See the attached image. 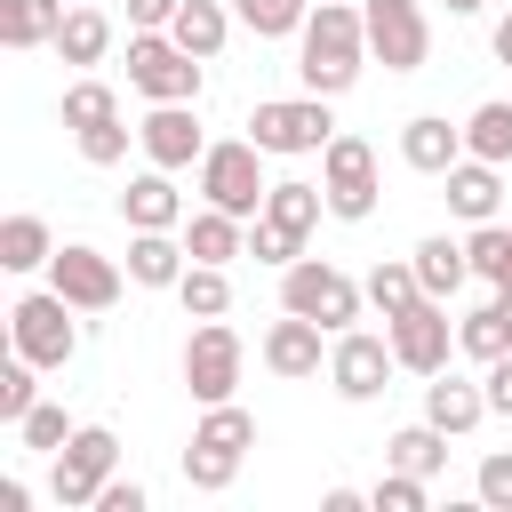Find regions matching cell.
<instances>
[{
	"label": "cell",
	"mask_w": 512,
	"mask_h": 512,
	"mask_svg": "<svg viewBox=\"0 0 512 512\" xmlns=\"http://www.w3.org/2000/svg\"><path fill=\"white\" fill-rule=\"evenodd\" d=\"M296 40H304V48H296V72H304L312 96H344V88L360 80V64H368V16L344 8V0H320Z\"/></svg>",
	"instance_id": "cell-1"
},
{
	"label": "cell",
	"mask_w": 512,
	"mask_h": 512,
	"mask_svg": "<svg viewBox=\"0 0 512 512\" xmlns=\"http://www.w3.org/2000/svg\"><path fill=\"white\" fill-rule=\"evenodd\" d=\"M360 304H368V288H360L352 272H336L328 256H296V264L280 272V312H304V320H320L328 336H344V328L360 320Z\"/></svg>",
	"instance_id": "cell-2"
},
{
	"label": "cell",
	"mask_w": 512,
	"mask_h": 512,
	"mask_svg": "<svg viewBox=\"0 0 512 512\" xmlns=\"http://www.w3.org/2000/svg\"><path fill=\"white\" fill-rule=\"evenodd\" d=\"M248 448H256V416L232 408V400H216V408L200 416L192 448H184V480H192L200 496H224V488L240 480V456H248Z\"/></svg>",
	"instance_id": "cell-3"
},
{
	"label": "cell",
	"mask_w": 512,
	"mask_h": 512,
	"mask_svg": "<svg viewBox=\"0 0 512 512\" xmlns=\"http://www.w3.org/2000/svg\"><path fill=\"white\" fill-rule=\"evenodd\" d=\"M264 144L256 136H232V144H208L200 152V200L208 208H232V216H264Z\"/></svg>",
	"instance_id": "cell-4"
},
{
	"label": "cell",
	"mask_w": 512,
	"mask_h": 512,
	"mask_svg": "<svg viewBox=\"0 0 512 512\" xmlns=\"http://www.w3.org/2000/svg\"><path fill=\"white\" fill-rule=\"evenodd\" d=\"M120 472V440L104 432V424H80L64 448H56V472H48V496L64 504V512H96V496H104V480Z\"/></svg>",
	"instance_id": "cell-5"
},
{
	"label": "cell",
	"mask_w": 512,
	"mask_h": 512,
	"mask_svg": "<svg viewBox=\"0 0 512 512\" xmlns=\"http://www.w3.org/2000/svg\"><path fill=\"white\" fill-rule=\"evenodd\" d=\"M128 88L152 104H192L200 96V56L176 48V32H128Z\"/></svg>",
	"instance_id": "cell-6"
},
{
	"label": "cell",
	"mask_w": 512,
	"mask_h": 512,
	"mask_svg": "<svg viewBox=\"0 0 512 512\" xmlns=\"http://www.w3.org/2000/svg\"><path fill=\"white\" fill-rule=\"evenodd\" d=\"M80 304H64L56 288H40V296H16V312H8V344L32 360V368H64L72 352H80V320H72Z\"/></svg>",
	"instance_id": "cell-7"
},
{
	"label": "cell",
	"mask_w": 512,
	"mask_h": 512,
	"mask_svg": "<svg viewBox=\"0 0 512 512\" xmlns=\"http://www.w3.org/2000/svg\"><path fill=\"white\" fill-rule=\"evenodd\" d=\"M240 368H248V352H240V328H224V320H200V328L184 336V392H192L200 408L232 400V392H240Z\"/></svg>",
	"instance_id": "cell-8"
},
{
	"label": "cell",
	"mask_w": 512,
	"mask_h": 512,
	"mask_svg": "<svg viewBox=\"0 0 512 512\" xmlns=\"http://www.w3.org/2000/svg\"><path fill=\"white\" fill-rule=\"evenodd\" d=\"M248 136L264 144V152H328V136H336V120H328V96H280V104H256L248 112Z\"/></svg>",
	"instance_id": "cell-9"
},
{
	"label": "cell",
	"mask_w": 512,
	"mask_h": 512,
	"mask_svg": "<svg viewBox=\"0 0 512 512\" xmlns=\"http://www.w3.org/2000/svg\"><path fill=\"white\" fill-rule=\"evenodd\" d=\"M320 192H328V216H344V224H360V216H376V152L360 144V136H328V152H320Z\"/></svg>",
	"instance_id": "cell-10"
},
{
	"label": "cell",
	"mask_w": 512,
	"mask_h": 512,
	"mask_svg": "<svg viewBox=\"0 0 512 512\" xmlns=\"http://www.w3.org/2000/svg\"><path fill=\"white\" fill-rule=\"evenodd\" d=\"M384 336H392V352H400L408 376H440L448 352H456V328H448V304H440V296H416L408 312H392Z\"/></svg>",
	"instance_id": "cell-11"
},
{
	"label": "cell",
	"mask_w": 512,
	"mask_h": 512,
	"mask_svg": "<svg viewBox=\"0 0 512 512\" xmlns=\"http://www.w3.org/2000/svg\"><path fill=\"white\" fill-rule=\"evenodd\" d=\"M48 288H56L64 304H80V312H112V304H120V264H112L104 248H88V240H64V248L48 256Z\"/></svg>",
	"instance_id": "cell-12"
},
{
	"label": "cell",
	"mask_w": 512,
	"mask_h": 512,
	"mask_svg": "<svg viewBox=\"0 0 512 512\" xmlns=\"http://www.w3.org/2000/svg\"><path fill=\"white\" fill-rule=\"evenodd\" d=\"M368 56H384V72H416L432 56V24L416 0H368Z\"/></svg>",
	"instance_id": "cell-13"
},
{
	"label": "cell",
	"mask_w": 512,
	"mask_h": 512,
	"mask_svg": "<svg viewBox=\"0 0 512 512\" xmlns=\"http://www.w3.org/2000/svg\"><path fill=\"white\" fill-rule=\"evenodd\" d=\"M392 368H400V352H392V336H368V328H344V336L328 344V384H336L344 400H376Z\"/></svg>",
	"instance_id": "cell-14"
},
{
	"label": "cell",
	"mask_w": 512,
	"mask_h": 512,
	"mask_svg": "<svg viewBox=\"0 0 512 512\" xmlns=\"http://www.w3.org/2000/svg\"><path fill=\"white\" fill-rule=\"evenodd\" d=\"M136 144H144V160H152V168H200V152H208V136H200V120H192V104H152V112H144V128H136Z\"/></svg>",
	"instance_id": "cell-15"
},
{
	"label": "cell",
	"mask_w": 512,
	"mask_h": 512,
	"mask_svg": "<svg viewBox=\"0 0 512 512\" xmlns=\"http://www.w3.org/2000/svg\"><path fill=\"white\" fill-rule=\"evenodd\" d=\"M120 216H128V232H176V224H184L176 168H144V176H128V192H120Z\"/></svg>",
	"instance_id": "cell-16"
},
{
	"label": "cell",
	"mask_w": 512,
	"mask_h": 512,
	"mask_svg": "<svg viewBox=\"0 0 512 512\" xmlns=\"http://www.w3.org/2000/svg\"><path fill=\"white\" fill-rule=\"evenodd\" d=\"M320 320H304V312H280L272 328H264V368L272 376H288V384H304V376H320Z\"/></svg>",
	"instance_id": "cell-17"
},
{
	"label": "cell",
	"mask_w": 512,
	"mask_h": 512,
	"mask_svg": "<svg viewBox=\"0 0 512 512\" xmlns=\"http://www.w3.org/2000/svg\"><path fill=\"white\" fill-rule=\"evenodd\" d=\"M400 160H408L416 176H448V168L464 160V128H448L440 112H416V120L400 128Z\"/></svg>",
	"instance_id": "cell-18"
},
{
	"label": "cell",
	"mask_w": 512,
	"mask_h": 512,
	"mask_svg": "<svg viewBox=\"0 0 512 512\" xmlns=\"http://www.w3.org/2000/svg\"><path fill=\"white\" fill-rule=\"evenodd\" d=\"M448 208H456L464 224H496V208H504V168L464 152V160L448 168Z\"/></svg>",
	"instance_id": "cell-19"
},
{
	"label": "cell",
	"mask_w": 512,
	"mask_h": 512,
	"mask_svg": "<svg viewBox=\"0 0 512 512\" xmlns=\"http://www.w3.org/2000/svg\"><path fill=\"white\" fill-rule=\"evenodd\" d=\"M480 416H488V384H464V376H448V368L424 384V424H440L448 440H456V432H472Z\"/></svg>",
	"instance_id": "cell-20"
},
{
	"label": "cell",
	"mask_w": 512,
	"mask_h": 512,
	"mask_svg": "<svg viewBox=\"0 0 512 512\" xmlns=\"http://www.w3.org/2000/svg\"><path fill=\"white\" fill-rule=\"evenodd\" d=\"M184 264H192L184 232H136V240H128V280H136V288H176Z\"/></svg>",
	"instance_id": "cell-21"
},
{
	"label": "cell",
	"mask_w": 512,
	"mask_h": 512,
	"mask_svg": "<svg viewBox=\"0 0 512 512\" xmlns=\"http://www.w3.org/2000/svg\"><path fill=\"white\" fill-rule=\"evenodd\" d=\"M408 264H416V280H424V296H440V304H448V296H456V288L472 280V248H464V240H448V232H432V240H416V256H408Z\"/></svg>",
	"instance_id": "cell-22"
},
{
	"label": "cell",
	"mask_w": 512,
	"mask_h": 512,
	"mask_svg": "<svg viewBox=\"0 0 512 512\" xmlns=\"http://www.w3.org/2000/svg\"><path fill=\"white\" fill-rule=\"evenodd\" d=\"M104 48H112V16L96 0H72L64 24H56V56L64 64H104Z\"/></svg>",
	"instance_id": "cell-23"
},
{
	"label": "cell",
	"mask_w": 512,
	"mask_h": 512,
	"mask_svg": "<svg viewBox=\"0 0 512 512\" xmlns=\"http://www.w3.org/2000/svg\"><path fill=\"white\" fill-rule=\"evenodd\" d=\"M64 8H72V0H0V40H8V48H56Z\"/></svg>",
	"instance_id": "cell-24"
},
{
	"label": "cell",
	"mask_w": 512,
	"mask_h": 512,
	"mask_svg": "<svg viewBox=\"0 0 512 512\" xmlns=\"http://www.w3.org/2000/svg\"><path fill=\"white\" fill-rule=\"evenodd\" d=\"M240 224L248 216H232V208H200L192 224H184V248H192V264H232L248 240H240Z\"/></svg>",
	"instance_id": "cell-25"
},
{
	"label": "cell",
	"mask_w": 512,
	"mask_h": 512,
	"mask_svg": "<svg viewBox=\"0 0 512 512\" xmlns=\"http://www.w3.org/2000/svg\"><path fill=\"white\" fill-rule=\"evenodd\" d=\"M168 32H176V48H192V56H200V64H208V56H216V48H224V32H232V16H224V8H216V0H184V8H176V24H168Z\"/></svg>",
	"instance_id": "cell-26"
},
{
	"label": "cell",
	"mask_w": 512,
	"mask_h": 512,
	"mask_svg": "<svg viewBox=\"0 0 512 512\" xmlns=\"http://www.w3.org/2000/svg\"><path fill=\"white\" fill-rule=\"evenodd\" d=\"M48 256H56V232H48L40 216H8V224H0V264H8V272H40Z\"/></svg>",
	"instance_id": "cell-27"
},
{
	"label": "cell",
	"mask_w": 512,
	"mask_h": 512,
	"mask_svg": "<svg viewBox=\"0 0 512 512\" xmlns=\"http://www.w3.org/2000/svg\"><path fill=\"white\" fill-rule=\"evenodd\" d=\"M176 304H184L192 320H224V312H232V280H224V264H184Z\"/></svg>",
	"instance_id": "cell-28"
},
{
	"label": "cell",
	"mask_w": 512,
	"mask_h": 512,
	"mask_svg": "<svg viewBox=\"0 0 512 512\" xmlns=\"http://www.w3.org/2000/svg\"><path fill=\"white\" fill-rule=\"evenodd\" d=\"M384 456H392L400 472L432 480V472L448 464V432H440V424H408V432H392V440H384Z\"/></svg>",
	"instance_id": "cell-29"
},
{
	"label": "cell",
	"mask_w": 512,
	"mask_h": 512,
	"mask_svg": "<svg viewBox=\"0 0 512 512\" xmlns=\"http://www.w3.org/2000/svg\"><path fill=\"white\" fill-rule=\"evenodd\" d=\"M464 152L472 160H512V96H496V104H480L472 120H464Z\"/></svg>",
	"instance_id": "cell-30"
},
{
	"label": "cell",
	"mask_w": 512,
	"mask_h": 512,
	"mask_svg": "<svg viewBox=\"0 0 512 512\" xmlns=\"http://www.w3.org/2000/svg\"><path fill=\"white\" fill-rule=\"evenodd\" d=\"M320 208H328V192H320V184H296V176L264 192V216H272V224H288V232H312V224H320Z\"/></svg>",
	"instance_id": "cell-31"
},
{
	"label": "cell",
	"mask_w": 512,
	"mask_h": 512,
	"mask_svg": "<svg viewBox=\"0 0 512 512\" xmlns=\"http://www.w3.org/2000/svg\"><path fill=\"white\" fill-rule=\"evenodd\" d=\"M456 344H464L472 360H504V352H512V320H504V304L464 312V320H456Z\"/></svg>",
	"instance_id": "cell-32"
},
{
	"label": "cell",
	"mask_w": 512,
	"mask_h": 512,
	"mask_svg": "<svg viewBox=\"0 0 512 512\" xmlns=\"http://www.w3.org/2000/svg\"><path fill=\"white\" fill-rule=\"evenodd\" d=\"M232 16H240L256 40H288V32H304L312 0H232Z\"/></svg>",
	"instance_id": "cell-33"
},
{
	"label": "cell",
	"mask_w": 512,
	"mask_h": 512,
	"mask_svg": "<svg viewBox=\"0 0 512 512\" xmlns=\"http://www.w3.org/2000/svg\"><path fill=\"white\" fill-rule=\"evenodd\" d=\"M104 120H120V96H112L104 80H72V88H64V128L80 136V128H104Z\"/></svg>",
	"instance_id": "cell-34"
},
{
	"label": "cell",
	"mask_w": 512,
	"mask_h": 512,
	"mask_svg": "<svg viewBox=\"0 0 512 512\" xmlns=\"http://www.w3.org/2000/svg\"><path fill=\"white\" fill-rule=\"evenodd\" d=\"M360 288H368V304H376L384 320H392V312H408V304L424 296V280H416V264H376V272H368Z\"/></svg>",
	"instance_id": "cell-35"
},
{
	"label": "cell",
	"mask_w": 512,
	"mask_h": 512,
	"mask_svg": "<svg viewBox=\"0 0 512 512\" xmlns=\"http://www.w3.org/2000/svg\"><path fill=\"white\" fill-rule=\"evenodd\" d=\"M464 248H472V272H480V280H496V288L512 280V224H472Z\"/></svg>",
	"instance_id": "cell-36"
},
{
	"label": "cell",
	"mask_w": 512,
	"mask_h": 512,
	"mask_svg": "<svg viewBox=\"0 0 512 512\" xmlns=\"http://www.w3.org/2000/svg\"><path fill=\"white\" fill-rule=\"evenodd\" d=\"M32 376H40V368H32L24 352H16L8 368H0V424H24V416L40 408V384H32Z\"/></svg>",
	"instance_id": "cell-37"
},
{
	"label": "cell",
	"mask_w": 512,
	"mask_h": 512,
	"mask_svg": "<svg viewBox=\"0 0 512 512\" xmlns=\"http://www.w3.org/2000/svg\"><path fill=\"white\" fill-rule=\"evenodd\" d=\"M72 432H80V424H72V416H64L56 400H40V408H32L24 424H16V440H24V448H40V456H56V448H64Z\"/></svg>",
	"instance_id": "cell-38"
},
{
	"label": "cell",
	"mask_w": 512,
	"mask_h": 512,
	"mask_svg": "<svg viewBox=\"0 0 512 512\" xmlns=\"http://www.w3.org/2000/svg\"><path fill=\"white\" fill-rule=\"evenodd\" d=\"M368 504H376V512H424V504H432V480H416V472L392 464V472L368 488Z\"/></svg>",
	"instance_id": "cell-39"
},
{
	"label": "cell",
	"mask_w": 512,
	"mask_h": 512,
	"mask_svg": "<svg viewBox=\"0 0 512 512\" xmlns=\"http://www.w3.org/2000/svg\"><path fill=\"white\" fill-rule=\"evenodd\" d=\"M248 256H256V264H280V272H288V264L304 256V232H288V224L256 216V232H248Z\"/></svg>",
	"instance_id": "cell-40"
},
{
	"label": "cell",
	"mask_w": 512,
	"mask_h": 512,
	"mask_svg": "<svg viewBox=\"0 0 512 512\" xmlns=\"http://www.w3.org/2000/svg\"><path fill=\"white\" fill-rule=\"evenodd\" d=\"M128 136H136V128H120V120L80 128V160H88V168H120V160H128Z\"/></svg>",
	"instance_id": "cell-41"
},
{
	"label": "cell",
	"mask_w": 512,
	"mask_h": 512,
	"mask_svg": "<svg viewBox=\"0 0 512 512\" xmlns=\"http://www.w3.org/2000/svg\"><path fill=\"white\" fill-rule=\"evenodd\" d=\"M472 488H480V504H488V512H512V456H504V448H496V456H480V480H472Z\"/></svg>",
	"instance_id": "cell-42"
},
{
	"label": "cell",
	"mask_w": 512,
	"mask_h": 512,
	"mask_svg": "<svg viewBox=\"0 0 512 512\" xmlns=\"http://www.w3.org/2000/svg\"><path fill=\"white\" fill-rule=\"evenodd\" d=\"M144 504H152V496H144V480H120V472H112V480H104V496H96V512H144Z\"/></svg>",
	"instance_id": "cell-43"
},
{
	"label": "cell",
	"mask_w": 512,
	"mask_h": 512,
	"mask_svg": "<svg viewBox=\"0 0 512 512\" xmlns=\"http://www.w3.org/2000/svg\"><path fill=\"white\" fill-rule=\"evenodd\" d=\"M176 8H184V0H128V24H136V32H168Z\"/></svg>",
	"instance_id": "cell-44"
},
{
	"label": "cell",
	"mask_w": 512,
	"mask_h": 512,
	"mask_svg": "<svg viewBox=\"0 0 512 512\" xmlns=\"http://www.w3.org/2000/svg\"><path fill=\"white\" fill-rule=\"evenodd\" d=\"M488 416H512V352L488 360Z\"/></svg>",
	"instance_id": "cell-45"
},
{
	"label": "cell",
	"mask_w": 512,
	"mask_h": 512,
	"mask_svg": "<svg viewBox=\"0 0 512 512\" xmlns=\"http://www.w3.org/2000/svg\"><path fill=\"white\" fill-rule=\"evenodd\" d=\"M496 56H504V64H512V16H504V24H496Z\"/></svg>",
	"instance_id": "cell-46"
},
{
	"label": "cell",
	"mask_w": 512,
	"mask_h": 512,
	"mask_svg": "<svg viewBox=\"0 0 512 512\" xmlns=\"http://www.w3.org/2000/svg\"><path fill=\"white\" fill-rule=\"evenodd\" d=\"M440 8H448V16H480L488 0H440Z\"/></svg>",
	"instance_id": "cell-47"
},
{
	"label": "cell",
	"mask_w": 512,
	"mask_h": 512,
	"mask_svg": "<svg viewBox=\"0 0 512 512\" xmlns=\"http://www.w3.org/2000/svg\"><path fill=\"white\" fill-rule=\"evenodd\" d=\"M496 304H504V320H512V288H496Z\"/></svg>",
	"instance_id": "cell-48"
}]
</instances>
